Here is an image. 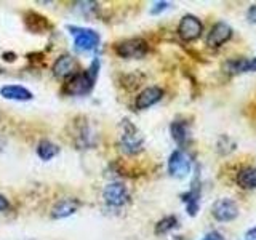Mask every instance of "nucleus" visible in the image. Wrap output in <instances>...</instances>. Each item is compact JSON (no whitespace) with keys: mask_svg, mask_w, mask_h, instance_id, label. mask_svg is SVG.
Listing matches in <instances>:
<instances>
[{"mask_svg":"<svg viewBox=\"0 0 256 240\" xmlns=\"http://www.w3.org/2000/svg\"><path fill=\"white\" fill-rule=\"evenodd\" d=\"M78 206H80V202H78L77 198H72V197L61 198L52 208V218L53 220L68 218V216L74 214L78 210Z\"/></svg>","mask_w":256,"mask_h":240,"instance_id":"12","label":"nucleus"},{"mask_svg":"<svg viewBox=\"0 0 256 240\" xmlns=\"http://www.w3.org/2000/svg\"><path fill=\"white\" fill-rule=\"evenodd\" d=\"M176 226H178V218H176V216H166V218L160 220L156 224V234L157 236L168 234V232L173 230Z\"/></svg>","mask_w":256,"mask_h":240,"instance_id":"19","label":"nucleus"},{"mask_svg":"<svg viewBox=\"0 0 256 240\" xmlns=\"http://www.w3.org/2000/svg\"><path fill=\"white\" fill-rule=\"evenodd\" d=\"M245 237H246V240H256V226L252 228V229H248Z\"/></svg>","mask_w":256,"mask_h":240,"instance_id":"24","label":"nucleus"},{"mask_svg":"<svg viewBox=\"0 0 256 240\" xmlns=\"http://www.w3.org/2000/svg\"><path fill=\"white\" fill-rule=\"evenodd\" d=\"M200 190H202V186H200L198 174H197L196 180L192 181V184H190V189L186 192V194L181 196L182 202L186 204L188 213L190 216H196L198 213V208H200Z\"/></svg>","mask_w":256,"mask_h":240,"instance_id":"11","label":"nucleus"},{"mask_svg":"<svg viewBox=\"0 0 256 240\" xmlns=\"http://www.w3.org/2000/svg\"><path fill=\"white\" fill-rule=\"evenodd\" d=\"M170 132H172L173 140L176 141V144H178V146H184V144L188 142V140H189V128H188V124L186 122L176 120V122L172 124Z\"/></svg>","mask_w":256,"mask_h":240,"instance_id":"17","label":"nucleus"},{"mask_svg":"<svg viewBox=\"0 0 256 240\" xmlns=\"http://www.w3.org/2000/svg\"><path fill=\"white\" fill-rule=\"evenodd\" d=\"M212 214L216 221L221 222L234 221L238 216V205L232 198H220L213 204Z\"/></svg>","mask_w":256,"mask_h":240,"instance_id":"7","label":"nucleus"},{"mask_svg":"<svg viewBox=\"0 0 256 240\" xmlns=\"http://www.w3.org/2000/svg\"><path fill=\"white\" fill-rule=\"evenodd\" d=\"M164 98V90L160 86H148L136 96L134 100V106L136 109L144 110V109H149L150 106L157 104L160 100Z\"/></svg>","mask_w":256,"mask_h":240,"instance_id":"10","label":"nucleus"},{"mask_svg":"<svg viewBox=\"0 0 256 240\" xmlns=\"http://www.w3.org/2000/svg\"><path fill=\"white\" fill-rule=\"evenodd\" d=\"M237 184L242 189H256V168L245 166L237 173Z\"/></svg>","mask_w":256,"mask_h":240,"instance_id":"16","label":"nucleus"},{"mask_svg":"<svg viewBox=\"0 0 256 240\" xmlns=\"http://www.w3.org/2000/svg\"><path fill=\"white\" fill-rule=\"evenodd\" d=\"M144 146V138L140 133V130L136 128L130 120L125 118L122 120V133H120V149L125 154L134 156L138 152L142 150Z\"/></svg>","mask_w":256,"mask_h":240,"instance_id":"2","label":"nucleus"},{"mask_svg":"<svg viewBox=\"0 0 256 240\" xmlns=\"http://www.w3.org/2000/svg\"><path fill=\"white\" fill-rule=\"evenodd\" d=\"M102 198L110 206H124L130 200V194L122 182H109L102 190Z\"/></svg>","mask_w":256,"mask_h":240,"instance_id":"8","label":"nucleus"},{"mask_svg":"<svg viewBox=\"0 0 256 240\" xmlns=\"http://www.w3.org/2000/svg\"><path fill=\"white\" fill-rule=\"evenodd\" d=\"M204 32V24L197 16L194 14H186L182 16V20L180 21L178 26V36L186 40V42H192V40H197Z\"/></svg>","mask_w":256,"mask_h":240,"instance_id":"6","label":"nucleus"},{"mask_svg":"<svg viewBox=\"0 0 256 240\" xmlns=\"http://www.w3.org/2000/svg\"><path fill=\"white\" fill-rule=\"evenodd\" d=\"M190 168H192V160L186 150L176 149L174 152H172L170 158H168V173L173 178H186L190 173Z\"/></svg>","mask_w":256,"mask_h":240,"instance_id":"4","label":"nucleus"},{"mask_svg":"<svg viewBox=\"0 0 256 240\" xmlns=\"http://www.w3.org/2000/svg\"><path fill=\"white\" fill-rule=\"evenodd\" d=\"M77 62L70 54H62L53 64V74L56 77H72L76 74Z\"/></svg>","mask_w":256,"mask_h":240,"instance_id":"14","label":"nucleus"},{"mask_svg":"<svg viewBox=\"0 0 256 240\" xmlns=\"http://www.w3.org/2000/svg\"><path fill=\"white\" fill-rule=\"evenodd\" d=\"M60 154V148L50 140H42L37 144V156L42 160H52Z\"/></svg>","mask_w":256,"mask_h":240,"instance_id":"18","label":"nucleus"},{"mask_svg":"<svg viewBox=\"0 0 256 240\" xmlns=\"http://www.w3.org/2000/svg\"><path fill=\"white\" fill-rule=\"evenodd\" d=\"M226 74H242V72H256V58H238L229 60L222 66Z\"/></svg>","mask_w":256,"mask_h":240,"instance_id":"13","label":"nucleus"},{"mask_svg":"<svg viewBox=\"0 0 256 240\" xmlns=\"http://www.w3.org/2000/svg\"><path fill=\"white\" fill-rule=\"evenodd\" d=\"M148 50V42L142 38H128L116 46V53L125 60H140L142 56H146Z\"/></svg>","mask_w":256,"mask_h":240,"instance_id":"5","label":"nucleus"},{"mask_svg":"<svg viewBox=\"0 0 256 240\" xmlns=\"http://www.w3.org/2000/svg\"><path fill=\"white\" fill-rule=\"evenodd\" d=\"M168 6H170V4H168V2H156L154 6L150 8V13L152 14H158V13L165 12Z\"/></svg>","mask_w":256,"mask_h":240,"instance_id":"20","label":"nucleus"},{"mask_svg":"<svg viewBox=\"0 0 256 240\" xmlns=\"http://www.w3.org/2000/svg\"><path fill=\"white\" fill-rule=\"evenodd\" d=\"M0 94H2L5 100H13V101L32 100V93L26 86H21V85H5L0 88Z\"/></svg>","mask_w":256,"mask_h":240,"instance_id":"15","label":"nucleus"},{"mask_svg":"<svg viewBox=\"0 0 256 240\" xmlns=\"http://www.w3.org/2000/svg\"><path fill=\"white\" fill-rule=\"evenodd\" d=\"M98 70H100V61L94 60L90 68L85 72H76L66 84H64L62 92L69 94V96H84L92 92V88L96 82V77H98Z\"/></svg>","mask_w":256,"mask_h":240,"instance_id":"1","label":"nucleus"},{"mask_svg":"<svg viewBox=\"0 0 256 240\" xmlns=\"http://www.w3.org/2000/svg\"><path fill=\"white\" fill-rule=\"evenodd\" d=\"M70 36L74 37L76 48L80 52H90L100 44V34L93 29L88 28H78V26H69Z\"/></svg>","mask_w":256,"mask_h":240,"instance_id":"3","label":"nucleus"},{"mask_svg":"<svg viewBox=\"0 0 256 240\" xmlns=\"http://www.w3.org/2000/svg\"><path fill=\"white\" fill-rule=\"evenodd\" d=\"M246 20H248V22L256 24V4H253L250 8H248V12H246Z\"/></svg>","mask_w":256,"mask_h":240,"instance_id":"21","label":"nucleus"},{"mask_svg":"<svg viewBox=\"0 0 256 240\" xmlns=\"http://www.w3.org/2000/svg\"><path fill=\"white\" fill-rule=\"evenodd\" d=\"M202 240H222V236L218 230H212V232H208Z\"/></svg>","mask_w":256,"mask_h":240,"instance_id":"22","label":"nucleus"},{"mask_svg":"<svg viewBox=\"0 0 256 240\" xmlns=\"http://www.w3.org/2000/svg\"><path fill=\"white\" fill-rule=\"evenodd\" d=\"M8 208H10V204H8V200L0 194V212H6Z\"/></svg>","mask_w":256,"mask_h":240,"instance_id":"23","label":"nucleus"},{"mask_svg":"<svg viewBox=\"0 0 256 240\" xmlns=\"http://www.w3.org/2000/svg\"><path fill=\"white\" fill-rule=\"evenodd\" d=\"M230 37H232V28L224 21H220V22L214 24L210 32H208L206 45L212 46V48H218V46L226 44L228 40H230Z\"/></svg>","mask_w":256,"mask_h":240,"instance_id":"9","label":"nucleus"}]
</instances>
